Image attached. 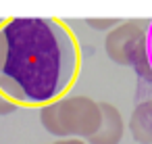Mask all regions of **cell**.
<instances>
[{
  "label": "cell",
  "instance_id": "5",
  "mask_svg": "<svg viewBox=\"0 0 152 144\" xmlns=\"http://www.w3.org/2000/svg\"><path fill=\"white\" fill-rule=\"evenodd\" d=\"M127 127L137 144H152V100H144L133 109Z\"/></svg>",
  "mask_w": 152,
  "mask_h": 144
},
{
  "label": "cell",
  "instance_id": "9",
  "mask_svg": "<svg viewBox=\"0 0 152 144\" xmlns=\"http://www.w3.org/2000/svg\"><path fill=\"white\" fill-rule=\"evenodd\" d=\"M148 54H150V65H152V29H150V40H148Z\"/></svg>",
  "mask_w": 152,
  "mask_h": 144
},
{
  "label": "cell",
  "instance_id": "1",
  "mask_svg": "<svg viewBox=\"0 0 152 144\" xmlns=\"http://www.w3.org/2000/svg\"><path fill=\"white\" fill-rule=\"evenodd\" d=\"M81 69L73 32L58 19H0V94L17 107H46L71 90Z\"/></svg>",
  "mask_w": 152,
  "mask_h": 144
},
{
  "label": "cell",
  "instance_id": "2",
  "mask_svg": "<svg viewBox=\"0 0 152 144\" xmlns=\"http://www.w3.org/2000/svg\"><path fill=\"white\" fill-rule=\"evenodd\" d=\"M40 121L58 140H88L100 125V104L90 96H63L40 109Z\"/></svg>",
  "mask_w": 152,
  "mask_h": 144
},
{
  "label": "cell",
  "instance_id": "4",
  "mask_svg": "<svg viewBox=\"0 0 152 144\" xmlns=\"http://www.w3.org/2000/svg\"><path fill=\"white\" fill-rule=\"evenodd\" d=\"M100 104V125L92 138H88V144H119L123 138V117L119 109L110 102H98Z\"/></svg>",
  "mask_w": 152,
  "mask_h": 144
},
{
  "label": "cell",
  "instance_id": "3",
  "mask_svg": "<svg viewBox=\"0 0 152 144\" xmlns=\"http://www.w3.org/2000/svg\"><path fill=\"white\" fill-rule=\"evenodd\" d=\"M152 19H131L121 21L104 38L106 57L123 67H133L144 79H152V65L148 54Z\"/></svg>",
  "mask_w": 152,
  "mask_h": 144
},
{
  "label": "cell",
  "instance_id": "8",
  "mask_svg": "<svg viewBox=\"0 0 152 144\" xmlns=\"http://www.w3.org/2000/svg\"><path fill=\"white\" fill-rule=\"evenodd\" d=\"M50 144H88V142L77 140V138H65V140H56V142H50Z\"/></svg>",
  "mask_w": 152,
  "mask_h": 144
},
{
  "label": "cell",
  "instance_id": "6",
  "mask_svg": "<svg viewBox=\"0 0 152 144\" xmlns=\"http://www.w3.org/2000/svg\"><path fill=\"white\" fill-rule=\"evenodd\" d=\"M86 23H88L90 27H94V29H100V32H106V34H108V32H110L113 27H117L121 21H119V19H88Z\"/></svg>",
  "mask_w": 152,
  "mask_h": 144
},
{
  "label": "cell",
  "instance_id": "7",
  "mask_svg": "<svg viewBox=\"0 0 152 144\" xmlns=\"http://www.w3.org/2000/svg\"><path fill=\"white\" fill-rule=\"evenodd\" d=\"M19 107L17 104H13L9 98H4L2 94H0V115H11V113H15Z\"/></svg>",
  "mask_w": 152,
  "mask_h": 144
}]
</instances>
